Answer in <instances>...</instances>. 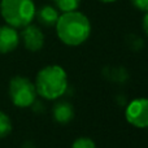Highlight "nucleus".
<instances>
[{
    "label": "nucleus",
    "mask_w": 148,
    "mask_h": 148,
    "mask_svg": "<svg viewBox=\"0 0 148 148\" xmlns=\"http://www.w3.org/2000/svg\"><path fill=\"white\" fill-rule=\"evenodd\" d=\"M52 116L57 123L65 125V123H69L74 118V108L68 101H57L53 105Z\"/></svg>",
    "instance_id": "nucleus-8"
},
{
    "label": "nucleus",
    "mask_w": 148,
    "mask_h": 148,
    "mask_svg": "<svg viewBox=\"0 0 148 148\" xmlns=\"http://www.w3.org/2000/svg\"><path fill=\"white\" fill-rule=\"evenodd\" d=\"M35 88L47 100H56L66 92L68 74L60 65H47L36 74Z\"/></svg>",
    "instance_id": "nucleus-2"
},
{
    "label": "nucleus",
    "mask_w": 148,
    "mask_h": 148,
    "mask_svg": "<svg viewBox=\"0 0 148 148\" xmlns=\"http://www.w3.org/2000/svg\"><path fill=\"white\" fill-rule=\"evenodd\" d=\"M35 84L26 77H13L9 82V97L18 108H27L36 100Z\"/></svg>",
    "instance_id": "nucleus-4"
},
{
    "label": "nucleus",
    "mask_w": 148,
    "mask_h": 148,
    "mask_svg": "<svg viewBox=\"0 0 148 148\" xmlns=\"http://www.w3.org/2000/svg\"><path fill=\"white\" fill-rule=\"evenodd\" d=\"M10 131H12V121L8 114L0 110V138H5L10 134Z\"/></svg>",
    "instance_id": "nucleus-11"
},
{
    "label": "nucleus",
    "mask_w": 148,
    "mask_h": 148,
    "mask_svg": "<svg viewBox=\"0 0 148 148\" xmlns=\"http://www.w3.org/2000/svg\"><path fill=\"white\" fill-rule=\"evenodd\" d=\"M143 29H144V33L148 36V12H146V16L143 18Z\"/></svg>",
    "instance_id": "nucleus-14"
},
{
    "label": "nucleus",
    "mask_w": 148,
    "mask_h": 148,
    "mask_svg": "<svg viewBox=\"0 0 148 148\" xmlns=\"http://www.w3.org/2000/svg\"><path fill=\"white\" fill-rule=\"evenodd\" d=\"M125 117L129 123L135 127H148V99H135L127 105Z\"/></svg>",
    "instance_id": "nucleus-5"
},
{
    "label": "nucleus",
    "mask_w": 148,
    "mask_h": 148,
    "mask_svg": "<svg viewBox=\"0 0 148 148\" xmlns=\"http://www.w3.org/2000/svg\"><path fill=\"white\" fill-rule=\"evenodd\" d=\"M52 1H55V0H52Z\"/></svg>",
    "instance_id": "nucleus-16"
},
{
    "label": "nucleus",
    "mask_w": 148,
    "mask_h": 148,
    "mask_svg": "<svg viewBox=\"0 0 148 148\" xmlns=\"http://www.w3.org/2000/svg\"><path fill=\"white\" fill-rule=\"evenodd\" d=\"M20 43V35L12 26H0V53L14 51Z\"/></svg>",
    "instance_id": "nucleus-7"
},
{
    "label": "nucleus",
    "mask_w": 148,
    "mask_h": 148,
    "mask_svg": "<svg viewBox=\"0 0 148 148\" xmlns=\"http://www.w3.org/2000/svg\"><path fill=\"white\" fill-rule=\"evenodd\" d=\"M35 16H36V18H38L39 23L46 26V27H52V26H55L60 17L57 8L52 7V5H43L38 12H35Z\"/></svg>",
    "instance_id": "nucleus-9"
},
{
    "label": "nucleus",
    "mask_w": 148,
    "mask_h": 148,
    "mask_svg": "<svg viewBox=\"0 0 148 148\" xmlns=\"http://www.w3.org/2000/svg\"><path fill=\"white\" fill-rule=\"evenodd\" d=\"M33 0H1L0 13L4 21L14 29H22L31 23L35 17Z\"/></svg>",
    "instance_id": "nucleus-3"
},
{
    "label": "nucleus",
    "mask_w": 148,
    "mask_h": 148,
    "mask_svg": "<svg viewBox=\"0 0 148 148\" xmlns=\"http://www.w3.org/2000/svg\"><path fill=\"white\" fill-rule=\"evenodd\" d=\"M22 33H21V39L23 42V46L26 49L31 52H36L39 49L43 48L44 46V34L42 30L35 25L29 23L27 26L22 27Z\"/></svg>",
    "instance_id": "nucleus-6"
},
{
    "label": "nucleus",
    "mask_w": 148,
    "mask_h": 148,
    "mask_svg": "<svg viewBox=\"0 0 148 148\" xmlns=\"http://www.w3.org/2000/svg\"><path fill=\"white\" fill-rule=\"evenodd\" d=\"M72 148H96V144L91 138L87 136H81L74 140Z\"/></svg>",
    "instance_id": "nucleus-12"
},
{
    "label": "nucleus",
    "mask_w": 148,
    "mask_h": 148,
    "mask_svg": "<svg viewBox=\"0 0 148 148\" xmlns=\"http://www.w3.org/2000/svg\"><path fill=\"white\" fill-rule=\"evenodd\" d=\"M55 26L60 40L70 47L84 43L91 34L90 20L78 10L62 13Z\"/></svg>",
    "instance_id": "nucleus-1"
},
{
    "label": "nucleus",
    "mask_w": 148,
    "mask_h": 148,
    "mask_svg": "<svg viewBox=\"0 0 148 148\" xmlns=\"http://www.w3.org/2000/svg\"><path fill=\"white\" fill-rule=\"evenodd\" d=\"M100 1H103V3H113V1H116V0H100Z\"/></svg>",
    "instance_id": "nucleus-15"
},
{
    "label": "nucleus",
    "mask_w": 148,
    "mask_h": 148,
    "mask_svg": "<svg viewBox=\"0 0 148 148\" xmlns=\"http://www.w3.org/2000/svg\"><path fill=\"white\" fill-rule=\"evenodd\" d=\"M55 4L57 5V9L62 13L77 10L81 4V0H55Z\"/></svg>",
    "instance_id": "nucleus-10"
},
{
    "label": "nucleus",
    "mask_w": 148,
    "mask_h": 148,
    "mask_svg": "<svg viewBox=\"0 0 148 148\" xmlns=\"http://www.w3.org/2000/svg\"><path fill=\"white\" fill-rule=\"evenodd\" d=\"M131 4L140 12H148V0H131Z\"/></svg>",
    "instance_id": "nucleus-13"
}]
</instances>
